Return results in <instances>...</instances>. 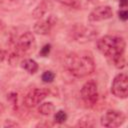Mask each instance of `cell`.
<instances>
[{
  "label": "cell",
  "instance_id": "obj_1",
  "mask_svg": "<svg viewBox=\"0 0 128 128\" xmlns=\"http://www.w3.org/2000/svg\"><path fill=\"white\" fill-rule=\"evenodd\" d=\"M96 48L117 69H123L125 67L126 41L122 36L105 35L97 39Z\"/></svg>",
  "mask_w": 128,
  "mask_h": 128
},
{
  "label": "cell",
  "instance_id": "obj_2",
  "mask_svg": "<svg viewBox=\"0 0 128 128\" xmlns=\"http://www.w3.org/2000/svg\"><path fill=\"white\" fill-rule=\"evenodd\" d=\"M64 68L73 76L83 78L95 70V61L89 52H73L68 54L63 62Z\"/></svg>",
  "mask_w": 128,
  "mask_h": 128
},
{
  "label": "cell",
  "instance_id": "obj_3",
  "mask_svg": "<svg viewBox=\"0 0 128 128\" xmlns=\"http://www.w3.org/2000/svg\"><path fill=\"white\" fill-rule=\"evenodd\" d=\"M98 30L93 26L83 25V24H76L71 28L70 35L71 38L81 44L93 41L98 37Z\"/></svg>",
  "mask_w": 128,
  "mask_h": 128
},
{
  "label": "cell",
  "instance_id": "obj_4",
  "mask_svg": "<svg viewBox=\"0 0 128 128\" xmlns=\"http://www.w3.org/2000/svg\"><path fill=\"white\" fill-rule=\"evenodd\" d=\"M12 47L20 56L31 54L36 48V38L33 32L26 31L14 41Z\"/></svg>",
  "mask_w": 128,
  "mask_h": 128
},
{
  "label": "cell",
  "instance_id": "obj_5",
  "mask_svg": "<svg viewBox=\"0 0 128 128\" xmlns=\"http://www.w3.org/2000/svg\"><path fill=\"white\" fill-rule=\"evenodd\" d=\"M80 96L82 101L87 107H90V108L94 107L98 102V98H99L97 83L93 79L86 81L81 87Z\"/></svg>",
  "mask_w": 128,
  "mask_h": 128
},
{
  "label": "cell",
  "instance_id": "obj_6",
  "mask_svg": "<svg viewBox=\"0 0 128 128\" xmlns=\"http://www.w3.org/2000/svg\"><path fill=\"white\" fill-rule=\"evenodd\" d=\"M126 121V115L115 109L107 110L100 118V124L107 128H116L122 126Z\"/></svg>",
  "mask_w": 128,
  "mask_h": 128
},
{
  "label": "cell",
  "instance_id": "obj_7",
  "mask_svg": "<svg viewBox=\"0 0 128 128\" xmlns=\"http://www.w3.org/2000/svg\"><path fill=\"white\" fill-rule=\"evenodd\" d=\"M111 93L120 99H126L128 96V84L126 73H118L112 80Z\"/></svg>",
  "mask_w": 128,
  "mask_h": 128
},
{
  "label": "cell",
  "instance_id": "obj_8",
  "mask_svg": "<svg viewBox=\"0 0 128 128\" xmlns=\"http://www.w3.org/2000/svg\"><path fill=\"white\" fill-rule=\"evenodd\" d=\"M49 95V90L46 88H35L29 91L24 97V105L28 108L38 106Z\"/></svg>",
  "mask_w": 128,
  "mask_h": 128
},
{
  "label": "cell",
  "instance_id": "obj_9",
  "mask_svg": "<svg viewBox=\"0 0 128 128\" xmlns=\"http://www.w3.org/2000/svg\"><path fill=\"white\" fill-rule=\"evenodd\" d=\"M113 17V10L109 5H100L94 8L88 15L90 22H100Z\"/></svg>",
  "mask_w": 128,
  "mask_h": 128
},
{
  "label": "cell",
  "instance_id": "obj_10",
  "mask_svg": "<svg viewBox=\"0 0 128 128\" xmlns=\"http://www.w3.org/2000/svg\"><path fill=\"white\" fill-rule=\"evenodd\" d=\"M56 23V18L54 15H50L46 19H39L35 22L33 26V33L38 35H47L52 30Z\"/></svg>",
  "mask_w": 128,
  "mask_h": 128
},
{
  "label": "cell",
  "instance_id": "obj_11",
  "mask_svg": "<svg viewBox=\"0 0 128 128\" xmlns=\"http://www.w3.org/2000/svg\"><path fill=\"white\" fill-rule=\"evenodd\" d=\"M96 120L97 119L94 115L87 114V115H84L81 118H79L77 123L75 124V126L76 127H84V128H92V127L96 126V124H97Z\"/></svg>",
  "mask_w": 128,
  "mask_h": 128
},
{
  "label": "cell",
  "instance_id": "obj_12",
  "mask_svg": "<svg viewBox=\"0 0 128 128\" xmlns=\"http://www.w3.org/2000/svg\"><path fill=\"white\" fill-rule=\"evenodd\" d=\"M48 12V3L45 1V0H42L32 11L31 13V16L36 19V20H39V19H42L46 13Z\"/></svg>",
  "mask_w": 128,
  "mask_h": 128
},
{
  "label": "cell",
  "instance_id": "obj_13",
  "mask_svg": "<svg viewBox=\"0 0 128 128\" xmlns=\"http://www.w3.org/2000/svg\"><path fill=\"white\" fill-rule=\"evenodd\" d=\"M20 65H21V67H22L25 71H27L29 74H35V73L38 71V69H39L38 63H37L35 60L30 59V58H26V59L22 60L21 63H20Z\"/></svg>",
  "mask_w": 128,
  "mask_h": 128
},
{
  "label": "cell",
  "instance_id": "obj_14",
  "mask_svg": "<svg viewBox=\"0 0 128 128\" xmlns=\"http://www.w3.org/2000/svg\"><path fill=\"white\" fill-rule=\"evenodd\" d=\"M55 111V105L52 102H43L38 106V112L43 116H49Z\"/></svg>",
  "mask_w": 128,
  "mask_h": 128
},
{
  "label": "cell",
  "instance_id": "obj_15",
  "mask_svg": "<svg viewBox=\"0 0 128 128\" xmlns=\"http://www.w3.org/2000/svg\"><path fill=\"white\" fill-rule=\"evenodd\" d=\"M68 118L67 113L64 110H59L57 112H55L54 114V122L57 124H62L64 123Z\"/></svg>",
  "mask_w": 128,
  "mask_h": 128
},
{
  "label": "cell",
  "instance_id": "obj_16",
  "mask_svg": "<svg viewBox=\"0 0 128 128\" xmlns=\"http://www.w3.org/2000/svg\"><path fill=\"white\" fill-rule=\"evenodd\" d=\"M41 79L44 83H52L55 79V73L51 70H46L42 73Z\"/></svg>",
  "mask_w": 128,
  "mask_h": 128
},
{
  "label": "cell",
  "instance_id": "obj_17",
  "mask_svg": "<svg viewBox=\"0 0 128 128\" xmlns=\"http://www.w3.org/2000/svg\"><path fill=\"white\" fill-rule=\"evenodd\" d=\"M56 2L68 6V7H72V8H78L80 6V1L79 0H55Z\"/></svg>",
  "mask_w": 128,
  "mask_h": 128
},
{
  "label": "cell",
  "instance_id": "obj_18",
  "mask_svg": "<svg viewBox=\"0 0 128 128\" xmlns=\"http://www.w3.org/2000/svg\"><path fill=\"white\" fill-rule=\"evenodd\" d=\"M50 51H51V45H50V44H45V45L41 48V50H40V52H39V55H40L41 57H47V56L49 55Z\"/></svg>",
  "mask_w": 128,
  "mask_h": 128
},
{
  "label": "cell",
  "instance_id": "obj_19",
  "mask_svg": "<svg viewBox=\"0 0 128 128\" xmlns=\"http://www.w3.org/2000/svg\"><path fill=\"white\" fill-rule=\"evenodd\" d=\"M118 16H119V19H120L121 21H123V22L127 21V19H128V12H127L126 8L120 9L119 12H118Z\"/></svg>",
  "mask_w": 128,
  "mask_h": 128
},
{
  "label": "cell",
  "instance_id": "obj_20",
  "mask_svg": "<svg viewBox=\"0 0 128 128\" xmlns=\"http://www.w3.org/2000/svg\"><path fill=\"white\" fill-rule=\"evenodd\" d=\"M7 100L10 102V104L12 106H15L17 104V94L14 92H11L7 95Z\"/></svg>",
  "mask_w": 128,
  "mask_h": 128
},
{
  "label": "cell",
  "instance_id": "obj_21",
  "mask_svg": "<svg viewBox=\"0 0 128 128\" xmlns=\"http://www.w3.org/2000/svg\"><path fill=\"white\" fill-rule=\"evenodd\" d=\"M18 1L19 0H0V5L3 9V8H7L8 5H12V4H14Z\"/></svg>",
  "mask_w": 128,
  "mask_h": 128
},
{
  "label": "cell",
  "instance_id": "obj_22",
  "mask_svg": "<svg viewBox=\"0 0 128 128\" xmlns=\"http://www.w3.org/2000/svg\"><path fill=\"white\" fill-rule=\"evenodd\" d=\"M4 126L5 127H16V126H19V124L17 122H13V120H6L5 123H4Z\"/></svg>",
  "mask_w": 128,
  "mask_h": 128
},
{
  "label": "cell",
  "instance_id": "obj_23",
  "mask_svg": "<svg viewBox=\"0 0 128 128\" xmlns=\"http://www.w3.org/2000/svg\"><path fill=\"white\" fill-rule=\"evenodd\" d=\"M6 59V50H4L1 46H0V63L3 62Z\"/></svg>",
  "mask_w": 128,
  "mask_h": 128
},
{
  "label": "cell",
  "instance_id": "obj_24",
  "mask_svg": "<svg viewBox=\"0 0 128 128\" xmlns=\"http://www.w3.org/2000/svg\"><path fill=\"white\" fill-rule=\"evenodd\" d=\"M118 1H119V5H120L121 8H126L127 7V3H128L127 0H118Z\"/></svg>",
  "mask_w": 128,
  "mask_h": 128
},
{
  "label": "cell",
  "instance_id": "obj_25",
  "mask_svg": "<svg viewBox=\"0 0 128 128\" xmlns=\"http://www.w3.org/2000/svg\"><path fill=\"white\" fill-rule=\"evenodd\" d=\"M5 111V106L3 105V103H1L0 102V115L1 114H3V112Z\"/></svg>",
  "mask_w": 128,
  "mask_h": 128
},
{
  "label": "cell",
  "instance_id": "obj_26",
  "mask_svg": "<svg viewBox=\"0 0 128 128\" xmlns=\"http://www.w3.org/2000/svg\"><path fill=\"white\" fill-rule=\"evenodd\" d=\"M4 28H5V23H4V21H2L0 19V31L4 30Z\"/></svg>",
  "mask_w": 128,
  "mask_h": 128
},
{
  "label": "cell",
  "instance_id": "obj_27",
  "mask_svg": "<svg viewBox=\"0 0 128 128\" xmlns=\"http://www.w3.org/2000/svg\"><path fill=\"white\" fill-rule=\"evenodd\" d=\"M0 9H2V7H1V5H0Z\"/></svg>",
  "mask_w": 128,
  "mask_h": 128
},
{
  "label": "cell",
  "instance_id": "obj_28",
  "mask_svg": "<svg viewBox=\"0 0 128 128\" xmlns=\"http://www.w3.org/2000/svg\"><path fill=\"white\" fill-rule=\"evenodd\" d=\"M89 1H94V0H89Z\"/></svg>",
  "mask_w": 128,
  "mask_h": 128
}]
</instances>
